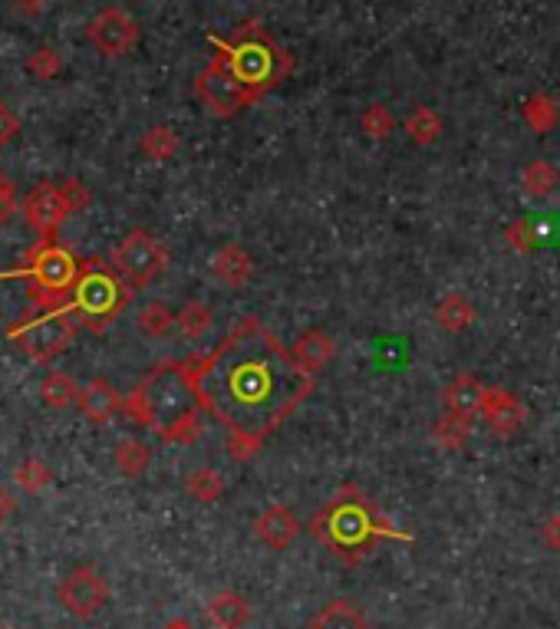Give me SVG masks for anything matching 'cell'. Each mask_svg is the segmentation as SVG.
<instances>
[{
	"instance_id": "1",
	"label": "cell",
	"mask_w": 560,
	"mask_h": 629,
	"mask_svg": "<svg viewBox=\"0 0 560 629\" xmlns=\"http://www.w3.org/2000/svg\"><path fill=\"white\" fill-rule=\"evenodd\" d=\"M192 376L205 412L228 432V455L248 462L267 436L313 392V376L254 317H245L208 356H195Z\"/></svg>"
},
{
	"instance_id": "2",
	"label": "cell",
	"mask_w": 560,
	"mask_h": 629,
	"mask_svg": "<svg viewBox=\"0 0 560 629\" xmlns=\"http://www.w3.org/2000/svg\"><path fill=\"white\" fill-rule=\"evenodd\" d=\"M202 408L205 405L199 399L189 359L158 363L126 399V412L139 426L178 446H189L202 436Z\"/></svg>"
},
{
	"instance_id": "3",
	"label": "cell",
	"mask_w": 560,
	"mask_h": 629,
	"mask_svg": "<svg viewBox=\"0 0 560 629\" xmlns=\"http://www.w3.org/2000/svg\"><path fill=\"white\" fill-rule=\"evenodd\" d=\"M218 50V57L228 63V70L251 90H258L261 96L267 90H274L290 70H294V60L261 31L258 21L238 27V34L231 40H222V37H208Z\"/></svg>"
},
{
	"instance_id": "4",
	"label": "cell",
	"mask_w": 560,
	"mask_h": 629,
	"mask_svg": "<svg viewBox=\"0 0 560 629\" xmlns=\"http://www.w3.org/2000/svg\"><path fill=\"white\" fill-rule=\"evenodd\" d=\"M313 534L323 537L336 550H359L372 537H406L396 527H390L377 511L369 508V501L356 488H343L323 514L313 518Z\"/></svg>"
},
{
	"instance_id": "5",
	"label": "cell",
	"mask_w": 560,
	"mask_h": 629,
	"mask_svg": "<svg viewBox=\"0 0 560 629\" xmlns=\"http://www.w3.org/2000/svg\"><path fill=\"white\" fill-rule=\"evenodd\" d=\"M83 264L60 245V241H44L27 254L24 268L4 274V277H24L31 284V300L37 310H57L70 304V294L80 281Z\"/></svg>"
},
{
	"instance_id": "6",
	"label": "cell",
	"mask_w": 560,
	"mask_h": 629,
	"mask_svg": "<svg viewBox=\"0 0 560 629\" xmlns=\"http://www.w3.org/2000/svg\"><path fill=\"white\" fill-rule=\"evenodd\" d=\"M132 304V287L112 271V264L93 258L83 264L80 281L70 294V310L80 327L106 330Z\"/></svg>"
},
{
	"instance_id": "7",
	"label": "cell",
	"mask_w": 560,
	"mask_h": 629,
	"mask_svg": "<svg viewBox=\"0 0 560 629\" xmlns=\"http://www.w3.org/2000/svg\"><path fill=\"white\" fill-rule=\"evenodd\" d=\"M76 317L67 307H57V310H31L27 317H21L8 336L34 359V363H50L57 359L60 353H67L76 340Z\"/></svg>"
},
{
	"instance_id": "8",
	"label": "cell",
	"mask_w": 560,
	"mask_h": 629,
	"mask_svg": "<svg viewBox=\"0 0 560 629\" xmlns=\"http://www.w3.org/2000/svg\"><path fill=\"white\" fill-rule=\"evenodd\" d=\"M112 271L135 290V287H148L152 281L162 277L165 264H168V251L158 238H152L148 232H132L126 235L109 258Z\"/></svg>"
},
{
	"instance_id": "9",
	"label": "cell",
	"mask_w": 560,
	"mask_h": 629,
	"mask_svg": "<svg viewBox=\"0 0 560 629\" xmlns=\"http://www.w3.org/2000/svg\"><path fill=\"white\" fill-rule=\"evenodd\" d=\"M195 93L202 96V103L208 106V112L218 116V119H231V116H238L245 106H254V103L261 99V93L251 90V86H245V83L228 70V63H225L218 54H215V60L199 73Z\"/></svg>"
},
{
	"instance_id": "10",
	"label": "cell",
	"mask_w": 560,
	"mask_h": 629,
	"mask_svg": "<svg viewBox=\"0 0 560 629\" xmlns=\"http://www.w3.org/2000/svg\"><path fill=\"white\" fill-rule=\"evenodd\" d=\"M60 606L76 619H93L109 603V583L96 567H73L57 586Z\"/></svg>"
},
{
	"instance_id": "11",
	"label": "cell",
	"mask_w": 560,
	"mask_h": 629,
	"mask_svg": "<svg viewBox=\"0 0 560 629\" xmlns=\"http://www.w3.org/2000/svg\"><path fill=\"white\" fill-rule=\"evenodd\" d=\"M86 37H90V44H93L103 57L116 60V57H126V54L135 50V44H139V24H135V17H132L129 11H122V8H106V11H99V14L90 21Z\"/></svg>"
},
{
	"instance_id": "12",
	"label": "cell",
	"mask_w": 560,
	"mask_h": 629,
	"mask_svg": "<svg viewBox=\"0 0 560 629\" xmlns=\"http://www.w3.org/2000/svg\"><path fill=\"white\" fill-rule=\"evenodd\" d=\"M21 212H24L27 225H31L44 241H57L60 225L70 218V207H67L57 181H37V185L24 194Z\"/></svg>"
},
{
	"instance_id": "13",
	"label": "cell",
	"mask_w": 560,
	"mask_h": 629,
	"mask_svg": "<svg viewBox=\"0 0 560 629\" xmlns=\"http://www.w3.org/2000/svg\"><path fill=\"white\" fill-rule=\"evenodd\" d=\"M481 415L488 418V426L495 429V436H504V439H511L524 426V405L508 389L488 385L485 399H481Z\"/></svg>"
},
{
	"instance_id": "14",
	"label": "cell",
	"mask_w": 560,
	"mask_h": 629,
	"mask_svg": "<svg viewBox=\"0 0 560 629\" xmlns=\"http://www.w3.org/2000/svg\"><path fill=\"white\" fill-rule=\"evenodd\" d=\"M76 405L83 408L86 418H93V423H109L116 412L126 408V399H122V392H119L112 382L93 379V382H86V385L80 389V402H76Z\"/></svg>"
},
{
	"instance_id": "15",
	"label": "cell",
	"mask_w": 560,
	"mask_h": 629,
	"mask_svg": "<svg viewBox=\"0 0 560 629\" xmlns=\"http://www.w3.org/2000/svg\"><path fill=\"white\" fill-rule=\"evenodd\" d=\"M297 527H300L297 518H294L284 505L264 508V511L258 514V521H254V534H258L267 547H274V550L290 547L294 537H297Z\"/></svg>"
},
{
	"instance_id": "16",
	"label": "cell",
	"mask_w": 560,
	"mask_h": 629,
	"mask_svg": "<svg viewBox=\"0 0 560 629\" xmlns=\"http://www.w3.org/2000/svg\"><path fill=\"white\" fill-rule=\"evenodd\" d=\"M212 274H215L225 287H241V284L254 274V258H251L241 245H225V248L212 258Z\"/></svg>"
},
{
	"instance_id": "17",
	"label": "cell",
	"mask_w": 560,
	"mask_h": 629,
	"mask_svg": "<svg viewBox=\"0 0 560 629\" xmlns=\"http://www.w3.org/2000/svg\"><path fill=\"white\" fill-rule=\"evenodd\" d=\"M333 353H336V343L323 333V330H307L297 343H294V359L313 376V372H320L330 359H333Z\"/></svg>"
},
{
	"instance_id": "18",
	"label": "cell",
	"mask_w": 560,
	"mask_h": 629,
	"mask_svg": "<svg viewBox=\"0 0 560 629\" xmlns=\"http://www.w3.org/2000/svg\"><path fill=\"white\" fill-rule=\"evenodd\" d=\"M485 389H488V385H481L475 376H462V379H455V382L445 389L442 402H445V408L455 412V415H475V412H481Z\"/></svg>"
},
{
	"instance_id": "19",
	"label": "cell",
	"mask_w": 560,
	"mask_h": 629,
	"mask_svg": "<svg viewBox=\"0 0 560 629\" xmlns=\"http://www.w3.org/2000/svg\"><path fill=\"white\" fill-rule=\"evenodd\" d=\"M208 619L218 629H241L251 619V603L241 593H218L208 603Z\"/></svg>"
},
{
	"instance_id": "20",
	"label": "cell",
	"mask_w": 560,
	"mask_h": 629,
	"mask_svg": "<svg viewBox=\"0 0 560 629\" xmlns=\"http://www.w3.org/2000/svg\"><path fill=\"white\" fill-rule=\"evenodd\" d=\"M307 629H369V626H366L362 613H359L353 603L333 600V603H326V606L310 619Z\"/></svg>"
},
{
	"instance_id": "21",
	"label": "cell",
	"mask_w": 560,
	"mask_h": 629,
	"mask_svg": "<svg viewBox=\"0 0 560 629\" xmlns=\"http://www.w3.org/2000/svg\"><path fill=\"white\" fill-rule=\"evenodd\" d=\"M521 116H524V122H527L537 135H547V132L560 122V106H557V99H550L547 93H534V96L524 99Z\"/></svg>"
},
{
	"instance_id": "22",
	"label": "cell",
	"mask_w": 560,
	"mask_h": 629,
	"mask_svg": "<svg viewBox=\"0 0 560 629\" xmlns=\"http://www.w3.org/2000/svg\"><path fill=\"white\" fill-rule=\"evenodd\" d=\"M475 317H478L475 307H472L462 294H449V297H442L439 307H436V323H439L442 330H452V333L472 327Z\"/></svg>"
},
{
	"instance_id": "23",
	"label": "cell",
	"mask_w": 560,
	"mask_h": 629,
	"mask_svg": "<svg viewBox=\"0 0 560 629\" xmlns=\"http://www.w3.org/2000/svg\"><path fill=\"white\" fill-rule=\"evenodd\" d=\"M406 132L416 145H432L442 135V116L432 106H416L406 119Z\"/></svg>"
},
{
	"instance_id": "24",
	"label": "cell",
	"mask_w": 560,
	"mask_h": 629,
	"mask_svg": "<svg viewBox=\"0 0 560 629\" xmlns=\"http://www.w3.org/2000/svg\"><path fill=\"white\" fill-rule=\"evenodd\" d=\"M40 399L50 408H70L73 402H80V385L67 372H50L40 385Z\"/></svg>"
},
{
	"instance_id": "25",
	"label": "cell",
	"mask_w": 560,
	"mask_h": 629,
	"mask_svg": "<svg viewBox=\"0 0 560 629\" xmlns=\"http://www.w3.org/2000/svg\"><path fill=\"white\" fill-rule=\"evenodd\" d=\"M175 327L181 330V336L199 340L212 330V307L202 300H189L178 313H175Z\"/></svg>"
},
{
	"instance_id": "26",
	"label": "cell",
	"mask_w": 560,
	"mask_h": 629,
	"mask_svg": "<svg viewBox=\"0 0 560 629\" xmlns=\"http://www.w3.org/2000/svg\"><path fill=\"white\" fill-rule=\"evenodd\" d=\"M468 432H472V415H455L449 412L445 418H439L436 429H432V439L442 446V449H462L468 442Z\"/></svg>"
},
{
	"instance_id": "27",
	"label": "cell",
	"mask_w": 560,
	"mask_h": 629,
	"mask_svg": "<svg viewBox=\"0 0 560 629\" xmlns=\"http://www.w3.org/2000/svg\"><path fill=\"white\" fill-rule=\"evenodd\" d=\"M112 462H116V468H119L126 478H142L145 468H148V462H152V452H148V446L129 439V442H119V446H116Z\"/></svg>"
},
{
	"instance_id": "28",
	"label": "cell",
	"mask_w": 560,
	"mask_h": 629,
	"mask_svg": "<svg viewBox=\"0 0 560 629\" xmlns=\"http://www.w3.org/2000/svg\"><path fill=\"white\" fill-rule=\"evenodd\" d=\"M139 149H142V155L152 158V162H168V158H175V152H178V135H175L168 126H155V129H148V132L142 135Z\"/></svg>"
},
{
	"instance_id": "29",
	"label": "cell",
	"mask_w": 560,
	"mask_h": 629,
	"mask_svg": "<svg viewBox=\"0 0 560 629\" xmlns=\"http://www.w3.org/2000/svg\"><path fill=\"white\" fill-rule=\"evenodd\" d=\"M521 181H524V191L531 194V198H547L550 191H553V185L560 181V171L550 165V162H531L527 168H524V175H521Z\"/></svg>"
},
{
	"instance_id": "30",
	"label": "cell",
	"mask_w": 560,
	"mask_h": 629,
	"mask_svg": "<svg viewBox=\"0 0 560 629\" xmlns=\"http://www.w3.org/2000/svg\"><path fill=\"white\" fill-rule=\"evenodd\" d=\"M139 330L145 333V336H152V340H162V336H168L171 333V327H175V313L165 307V304H145L142 310H139Z\"/></svg>"
},
{
	"instance_id": "31",
	"label": "cell",
	"mask_w": 560,
	"mask_h": 629,
	"mask_svg": "<svg viewBox=\"0 0 560 629\" xmlns=\"http://www.w3.org/2000/svg\"><path fill=\"white\" fill-rule=\"evenodd\" d=\"M359 126H362V132H366L369 139L383 142V139H390V135H393V129H396V116H393L383 103H372V106H366V112H362Z\"/></svg>"
},
{
	"instance_id": "32",
	"label": "cell",
	"mask_w": 560,
	"mask_h": 629,
	"mask_svg": "<svg viewBox=\"0 0 560 629\" xmlns=\"http://www.w3.org/2000/svg\"><path fill=\"white\" fill-rule=\"evenodd\" d=\"M189 495L195 498V501H202V505H212V501H218L222 495H225V482H222V475L218 472H212V468H199V472H192V478H189Z\"/></svg>"
},
{
	"instance_id": "33",
	"label": "cell",
	"mask_w": 560,
	"mask_h": 629,
	"mask_svg": "<svg viewBox=\"0 0 560 629\" xmlns=\"http://www.w3.org/2000/svg\"><path fill=\"white\" fill-rule=\"evenodd\" d=\"M14 478H17V485H21L27 495H40V491L50 485V465L40 462V459H27V462L17 465Z\"/></svg>"
},
{
	"instance_id": "34",
	"label": "cell",
	"mask_w": 560,
	"mask_h": 629,
	"mask_svg": "<svg viewBox=\"0 0 560 629\" xmlns=\"http://www.w3.org/2000/svg\"><path fill=\"white\" fill-rule=\"evenodd\" d=\"M60 70H63V60H60V54L53 47H40L27 60V73L34 80H53V76H60Z\"/></svg>"
},
{
	"instance_id": "35",
	"label": "cell",
	"mask_w": 560,
	"mask_h": 629,
	"mask_svg": "<svg viewBox=\"0 0 560 629\" xmlns=\"http://www.w3.org/2000/svg\"><path fill=\"white\" fill-rule=\"evenodd\" d=\"M537 238V228L527 222V218H521V222H514V225H508V232H504V241H508V248H514L517 254H527V251H534V241Z\"/></svg>"
},
{
	"instance_id": "36",
	"label": "cell",
	"mask_w": 560,
	"mask_h": 629,
	"mask_svg": "<svg viewBox=\"0 0 560 629\" xmlns=\"http://www.w3.org/2000/svg\"><path fill=\"white\" fill-rule=\"evenodd\" d=\"M57 188H60V194H63V201H67V207H70V215H73V212H83V207L90 204V191H86V185H83L80 178L57 181Z\"/></svg>"
},
{
	"instance_id": "37",
	"label": "cell",
	"mask_w": 560,
	"mask_h": 629,
	"mask_svg": "<svg viewBox=\"0 0 560 629\" xmlns=\"http://www.w3.org/2000/svg\"><path fill=\"white\" fill-rule=\"evenodd\" d=\"M14 215H17V188L4 175V168H0V225H8Z\"/></svg>"
},
{
	"instance_id": "38",
	"label": "cell",
	"mask_w": 560,
	"mask_h": 629,
	"mask_svg": "<svg viewBox=\"0 0 560 629\" xmlns=\"http://www.w3.org/2000/svg\"><path fill=\"white\" fill-rule=\"evenodd\" d=\"M17 132H21V119L4 103H0V149H4Z\"/></svg>"
},
{
	"instance_id": "39",
	"label": "cell",
	"mask_w": 560,
	"mask_h": 629,
	"mask_svg": "<svg viewBox=\"0 0 560 629\" xmlns=\"http://www.w3.org/2000/svg\"><path fill=\"white\" fill-rule=\"evenodd\" d=\"M53 0H14V8L27 17H40L44 11H50Z\"/></svg>"
},
{
	"instance_id": "40",
	"label": "cell",
	"mask_w": 560,
	"mask_h": 629,
	"mask_svg": "<svg viewBox=\"0 0 560 629\" xmlns=\"http://www.w3.org/2000/svg\"><path fill=\"white\" fill-rule=\"evenodd\" d=\"M14 508H17V501H14V495L0 485V527H4L8 521H11V514H14Z\"/></svg>"
},
{
	"instance_id": "41",
	"label": "cell",
	"mask_w": 560,
	"mask_h": 629,
	"mask_svg": "<svg viewBox=\"0 0 560 629\" xmlns=\"http://www.w3.org/2000/svg\"><path fill=\"white\" fill-rule=\"evenodd\" d=\"M547 537H550V544L560 547V518H553V521L547 524Z\"/></svg>"
},
{
	"instance_id": "42",
	"label": "cell",
	"mask_w": 560,
	"mask_h": 629,
	"mask_svg": "<svg viewBox=\"0 0 560 629\" xmlns=\"http://www.w3.org/2000/svg\"><path fill=\"white\" fill-rule=\"evenodd\" d=\"M162 629H195V626H192L189 619H168V622H165Z\"/></svg>"
},
{
	"instance_id": "43",
	"label": "cell",
	"mask_w": 560,
	"mask_h": 629,
	"mask_svg": "<svg viewBox=\"0 0 560 629\" xmlns=\"http://www.w3.org/2000/svg\"><path fill=\"white\" fill-rule=\"evenodd\" d=\"M0 629H8V626H0Z\"/></svg>"
}]
</instances>
